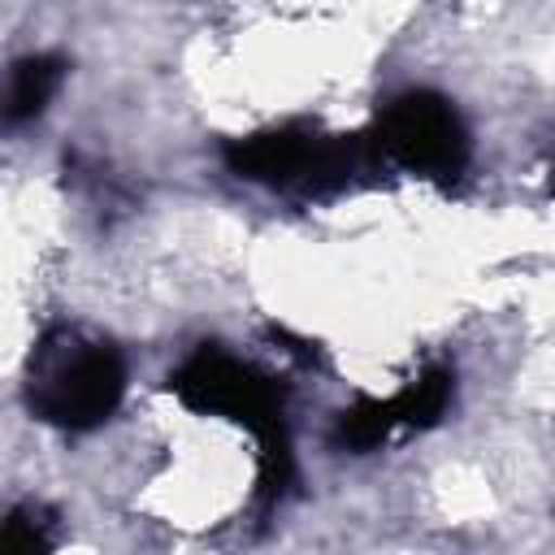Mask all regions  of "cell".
<instances>
[{
  "label": "cell",
  "mask_w": 555,
  "mask_h": 555,
  "mask_svg": "<svg viewBox=\"0 0 555 555\" xmlns=\"http://www.w3.org/2000/svg\"><path fill=\"white\" fill-rule=\"evenodd\" d=\"M169 390L191 412L230 416L256 438V447H260L256 499H260V507L278 503L291 481V442H286L278 382H269L260 369L243 364L238 356H230L221 347H199L182 369L169 373Z\"/></svg>",
  "instance_id": "cell-1"
},
{
  "label": "cell",
  "mask_w": 555,
  "mask_h": 555,
  "mask_svg": "<svg viewBox=\"0 0 555 555\" xmlns=\"http://www.w3.org/2000/svg\"><path fill=\"white\" fill-rule=\"evenodd\" d=\"M121 390H126V364L108 343L56 330L39 343L30 360L26 399L30 412L48 425L91 429L117 408Z\"/></svg>",
  "instance_id": "cell-2"
},
{
  "label": "cell",
  "mask_w": 555,
  "mask_h": 555,
  "mask_svg": "<svg viewBox=\"0 0 555 555\" xmlns=\"http://www.w3.org/2000/svg\"><path fill=\"white\" fill-rule=\"evenodd\" d=\"M373 152L369 134H325L308 121H291L278 130H260L247 139L225 143V165L238 178L282 186V191H308L325 195L347 186Z\"/></svg>",
  "instance_id": "cell-3"
},
{
  "label": "cell",
  "mask_w": 555,
  "mask_h": 555,
  "mask_svg": "<svg viewBox=\"0 0 555 555\" xmlns=\"http://www.w3.org/2000/svg\"><path fill=\"white\" fill-rule=\"evenodd\" d=\"M369 139L382 156H390L395 165H403L408 173H421V178L447 182V178H460L468 165V130H464L460 113L451 108V100H442L434 91L395 95L382 108L377 130Z\"/></svg>",
  "instance_id": "cell-4"
},
{
  "label": "cell",
  "mask_w": 555,
  "mask_h": 555,
  "mask_svg": "<svg viewBox=\"0 0 555 555\" xmlns=\"http://www.w3.org/2000/svg\"><path fill=\"white\" fill-rule=\"evenodd\" d=\"M65 61L61 56H26L13 69V87H9V121H26L35 113H43V104L52 100V91L61 87Z\"/></svg>",
  "instance_id": "cell-5"
},
{
  "label": "cell",
  "mask_w": 555,
  "mask_h": 555,
  "mask_svg": "<svg viewBox=\"0 0 555 555\" xmlns=\"http://www.w3.org/2000/svg\"><path fill=\"white\" fill-rule=\"evenodd\" d=\"M52 546V520L39 503H22L4 520V555H48Z\"/></svg>",
  "instance_id": "cell-6"
}]
</instances>
